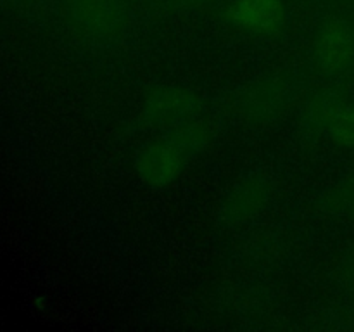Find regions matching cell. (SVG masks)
Instances as JSON below:
<instances>
[{"label":"cell","instance_id":"obj_5","mask_svg":"<svg viewBox=\"0 0 354 332\" xmlns=\"http://www.w3.org/2000/svg\"><path fill=\"white\" fill-rule=\"evenodd\" d=\"M332 135L337 142L346 145L354 144V107L341 111L332 121Z\"/></svg>","mask_w":354,"mask_h":332},{"label":"cell","instance_id":"obj_4","mask_svg":"<svg viewBox=\"0 0 354 332\" xmlns=\"http://www.w3.org/2000/svg\"><path fill=\"white\" fill-rule=\"evenodd\" d=\"M192 106L194 99L189 93H183L182 90L176 89H161L159 92L152 93L147 109L154 120L168 123L189 113Z\"/></svg>","mask_w":354,"mask_h":332},{"label":"cell","instance_id":"obj_3","mask_svg":"<svg viewBox=\"0 0 354 332\" xmlns=\"http://www.w3.org/2000/svg\"><path fill=\"white\" fill-rule=\"evenodd\" d=\"M230 19L252 31H270L283 17L282 0H237L230 9Z\"/></svg>","mask_w":354,"mask_h":332},{"label":"cell","instance_id":"obj_1","mask_svg":"<svg viewBox=\"0 0 354 332\" xmlns=\"http://www.w3.org/2000/svg\"><path fill=\"white\" fill-rule=\"evenodd\" d=\"M183 151L173 142H154L137 156V172L151 185H166L180 175Z\"/></svg>","mask_w":354,"mask_h":332},{"label":"cell","instance_id":"obj_2","mask_svg":"<svg viewBox=\"0 0 354 332\" xmlns=\"http://www.w3.org/2000/svg\"><path fill=\"white\" fill-rule=\"evenodd\" d=\"M317 54L327 69H342L354 55V33L348 24L334 21L322 31L317 44Z\"/></svg>","mask_w":354,"mask_h":332}]
</instances>
